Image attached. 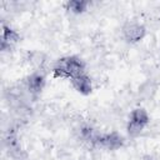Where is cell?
Returning a JSON list of instances; mask_svg holds the SVG:
<instances>
[{
    "label": "cell",
    "mask_w": 160,
    "mask_h": 160,
    "mask_svg": "<svg viewBox=\"0 0 160 160\" xmlns=\"http://www.w3.org/2000/svg\"><path fill=\"white\" fill-rule=\"evenodd\" d=\"M70 82L72 89L80 95L86 96V95H90L92 91V80L86 72L74 76L72 79H70Z\"/></svg>",
    "instance_id": "obj_7"
},
{
    "label": "cell",
    "mask_w": 160,
    "mask_h": 160,
    "mask_svg": "<svg viewBox=\"0 0 160 160\" xmlns=\"http://www.w3.org/2000/svg\"><path fill=\"white\" fill-rule=\"evenodd\" d=\"M19 41H20V34L11 26L2 24L1 25V41H0L1 51H9L14 49Z\"/></svg>",
    "instance_id": "obj_6"
},
{
    "label": "cell",
    "mask_w": 160,
    "mask_h": 160,
    "mask_svg": "<svg viewBox=\"0 0 160 160\" xmlns=\"http://www.w3.org/2000/svg\"><path fill=\"white\" fill-rule=\"evenodd\" d=\"M124 144H125V138L120 132L110 131V132H99L92 146L114 151V150H119L120 148H122Z\"/></svg>",
    "instance_id": "obj_3"
},
{
    "label": "cell",
    "mask_w": 160,
    "mask_h": 160,
    "mask_svg": "<svg viewBox=\"0 0 160 160\" xmlns=\"http://www.w3.org/2000/svg\"><path fill=\"white\" fill-rule=\"evenodd\" d=\"M150 116L144 108H135L129 114V120L126 124V132L130 138L139 136L144 129L149 125Z\"/></svg>",
    "instance_id": "obj_2"
},
{
    "label": "cell",
    "mask_w": 160,
    "mask_h": 160,
    "mask_svg": "<svg viewBox=\"0 0 160 160\" xmlns=\"http://www.w3.org/2000/svg\"><path fill=\"white\" fill-rule=\"evenodd\" d=\"M85 60L78 55H68L58 59L51 69L52 76L56 79H72L76 75L85 72Z\"/></svg>",
    "instance_id": "obj_1"
},
{
    "label": "cell",
    "mask_w": 160,
    "mask_h": 160,
    "mask_svg": "<svg viewBox=\"0 0 160 160\" xmlns=\"http://www.w3.org/2000/svg\"><path fill=\"white\" fill-rule=\"evenodd\" d=\"M122 38L129 44H136L141 41L146 35V28L144 24L136 20H129L126 21L121 28Z\"/></svg>",
    "instance_id": "obj_4"
},
{
    "label": "cell",
    "mask_w": 160,
    "mask_h": 160,
    "mask_svg": "<svg viewBox=\"0 0 160 160\" xmlns=\"http://www.w3.org/2000/svg\"><path fill=\"white\" fill-rule=\"evenodd\" d=\"M142 160H158V159L154 158V156H151V155H145V156L142 158Z\"/></svg>",
    "instance_id": "obj_9"
},
{
    "label": "cell",
    "mask_w": 160,
    "mask_h": 160,
    "mask_svg": "<svg viewBox=\"0 0 160 160\" xmlns=\"http://www.w3.org/2000/svg\"><path fill=\"white\" fill-rule=\"evenodd\" d=\"M24 84H25L26 91L31 96L36 98L42 92V90L46 85V75L41 70H35L34 72H31L30 75H28L25 78Z\"/></svg>",
    "instance_id": "obj_5"
},
{
    "label": "cell",
    "mask_w": 160,
    "mask_h": 160,
    "mask_svg": "<svg viewBox=\"0 0 160 160\" xmlns=\"http://www.w3.org/2000/svg\"><path fill=\"white\" fill-rule=\"evenodd\" d=\"M90 6V2L89 1H85V0H71V1H68L65 4V10L72 12V14H82L85 12Z\"/></svg>",
    "instance_id": "obj_8"
}]
</instances>
